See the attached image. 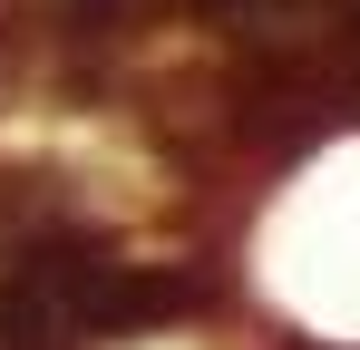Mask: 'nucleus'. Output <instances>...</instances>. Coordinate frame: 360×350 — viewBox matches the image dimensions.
I'll list each match as a JSON object with an SVG mask.
<instances>
[{
  "label": "nucleus",
  "mask_w": 360,
  "mask_h": 350,
  "mask_svg": "<svg viewBox=\"0 0 360 350\" xmlns=\"http://www.w3.org/2000/svg\"><path fill=\"white\" fill-rule=\"evenodd\" d=\"M214 10H283V0H214Z\"/></svg>",
  "instance_id": "1"
}]
</instances>
